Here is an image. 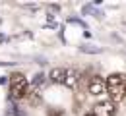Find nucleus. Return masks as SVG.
<instances>
[{"label":"nucleus","mask_w":126,"mask_h":116,"mask_svg":"<svg viewBox=\"0 0 126 116\" xmlns=\"http://www.w3.org/2000/svg\"><path fill=\"white\" fill-rule=\"evenodd\" d=\"M105 87H107V93H109V101L116 103V101H122L126 95V76L116 72V74H110L109 77L105 79Z\"/></svg>","instance_id":"obj_1"},{"label":"nucleus","mask_w":126,"mask_h":116,"mask_svg":"<svg viewBox=\"0 0 126 116\" xmlns=\"http://www.w3.org/2000/svg\"><path fill=\"white\" fill-rule=\"evenodd\" d=\"M27 89H29V85H27V77L23 74L16 72V74L10 76V95H12V99H23L27 95Z\"/></svg>","instance_id":"obj_2"},{"label":"nucleus","mask_w":126,"mask_h":116,"mask_svg":"<svg viewBox=\"0 0 126 116\" xmlns=\"http://www.w3.org/2000/svg\"><path fill=\"white\" fill-rule=\"evenodd\" d=\"M87 91L93 95V97H101L107 93V87H105V79L101 76H91L89 81H87Z\"/></svg>","instance_id":"obj_3"},{"label":"nucleus","mask_w":126,"mask_h":116,"mask_svg":"<svg viewBox=\"0 0 126 116\" xmlns=\"http://www.w3.org/2000/svg\"><path fill=\"white\" fill-rule=\"evenodd\" d=\"M116 112V106L112 101H99L97 104L93 106V116H114Z\"/></svg>","instance_id":"obj_4"},{"label":"nucleus","mask_w":126,"mask_h":116,"mask_svg":"<svg viewBox=\"0 0 126 116\" xmlns=\"http://www.w3.org/2000/svg\"><path fill=\"white\" fill-rule=\"evenodd\" d=\"M78 79H79L78 72H76V70H72V68H66V77H64V85H66V87H70V89H74V87L78 85Z\"/></svg>","instance_id":"obj_5"},{"label":"nucleus","mask_w":126,"mask_h":116,"mask_svg":"<svg viewBox=\"0 0 126 116\" xmlns=\"http://www.w3.org/2000/svg\"><path fill=\"white\" fill-rule=\"evenodd\" d=\"M64 77H66V68H52L48 74V79L52 83H62L64 85Z\"/></svg>","instance_id":"obj_6"},{"label":"nucleus","mask_w":126,"mask_h":116,"mask_svg":"<svg viewBox=\"0 0 126 116\" xmlns=\"http://www.w3.org/2000/svg\"><path fill=\"white\" fill-rule=\"evenodd\" d=\"M25 97H27V101H29L31 104H39V103H41V93H39V87H35V85H33L31 89H27V95H25Z\"/></svg>","instance_id":"obj_7"},{"label":"nucleus","mask_w":126,"mask_h":116,"mask_svg":"<svg viewBox=\"0 0 126 116\" xmlns=\"http://www.w3.org/2000/svg\"><path fill=\"white\" fill-rule=\"evenodd\" d=\"M45 81V76H43V74H37V76H35V87H39V85H41V83Z\"/></svg>","instance_id":"obj_8"},{"label":"nucleus","mask_w":126,"mask_h":116,"mask_svg":"<svg viewBox=\"0 0 126 116\" xmlns=\"http://www.w3.org/2000/svg\"><path fill=\"white\" fill-rule=\"evenodd\" d=\"M10 108H12V116H25L21 110H16V106H14V104H10Z\"/></svg>","instance_id":"obj_9"},{"label":"nucleus","mask_w":126,"mask_h":116,"mask_svg":"<svg viewBox=\"0 0 126 116\" xmlns=\"http://www.w3.org/2000/svg\"><path fill=\"white\" fill-rule=\"evenodd\" d=\"M85 116H93V114H91V112H89V114H85Z\"/></svg>","instance_id":"obj_10"}]
</instances>
